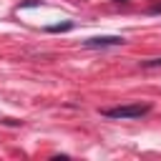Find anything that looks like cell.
Listing matches in <instances>:
<instances>
[{
    "label": "cell",
    "mask_w": 161,
    "mask_h": 161,
    "mask_svg": "<svg viewBox=\"0 0 161 161\" xmlns=\"http://www.w3.org/2000/svg\"><path fill=\"white\" fill-rule=\"evenodd\" d=\"M148 111H151L148 103H123V106H116V108H103L101 113H103L106 118L121 121V118H141V116H146Z\"/></svg>",
    "instance_id": "1"
},
{
    "label": "cell",
    "mask_w": 161,
    "mask_h": 161,
    "mask_svg": "<svg viewBox=\"0 0 161 161\" xmlns=\"http://www.w3.org/2000/svg\"><path fill=\"white\" fill-rule=\"evenodd\" d=\"M126 40L121 35H93V38H86L83 40V48H116V45H123Z\"/></svg>",
    "instance_id": "2"
},
{
    "label": "cell",
    "mask_w": 161,
    "mask_h": 161,
    "mask_svg": "<svg viewBox=\"0 0 161 161\" xmlns=\"http://www.w3.org/2000/svg\"><path fill=\"white\" fill-rule=\"evenodd\" d=\"M141 68H161V58H148V60H141Z\"/></svg>",
    "instance_id": "3"
},
{
    "label": "cell",
    "mask_w": 161,
    "mask_h": 161,
    "mask_svg": "<svg viewBox=\"0 0 161 161\" xmlns=\"http://www.w3.org/2000/svg\"><path fill=\"white\" fill-rule=\"evenodd\" d=\"M70 28V23H63V25H53V28H48L50 33H58V30H68Z\"/></svg>",
    "instance_id": "4"
}]
</instances>
